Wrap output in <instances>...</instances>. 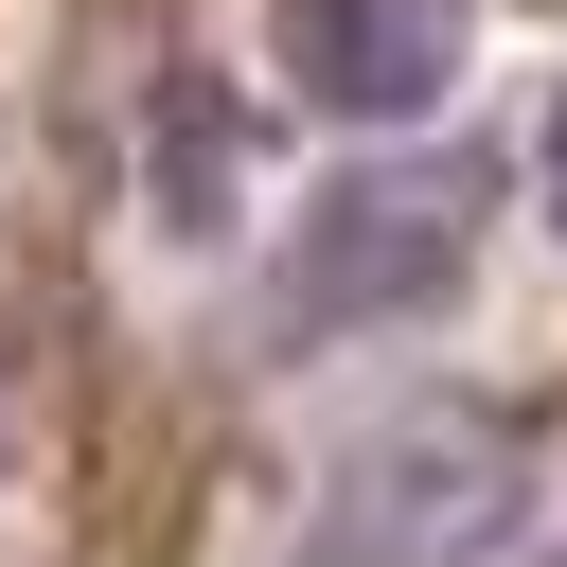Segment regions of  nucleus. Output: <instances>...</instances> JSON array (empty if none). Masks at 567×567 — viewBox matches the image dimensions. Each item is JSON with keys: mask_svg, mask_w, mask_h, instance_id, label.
Listing matches in <instances>:
<instances>
[{"mask_svg": "<svg viewBox=\"0 0 567 567\" xmlns=\"http://www.w3.org/2000/svg\"><path fill=\"white\" fill-rule=\"evenodd\" d=\"M532 496H549V443L514 408H390L319 461L301 567H496L532 549Z\"/></svg>", "mask_w": 567, "mask_h": 567, "instance_id": "obj_1", "label": "nucleus"}, {"mask_svg": "<svg viewBox=\"0 0 567 567\" xmlns=\"http://www.w3.org/2000/svg\"><path fill=\"white\" fill-rule=\"evenodd\" d=\"M478 230H496V177H478V159H354V177L301 195V230H284V266H266V337H284V354H319V337H408L425 301H461Z\"/></svg>", "mask_w": 567, "mask_h": 567, "instance_id": "obj_2", "label": "nucleus"}, {"mask_svg": "<svg viewBox=\"0 0 567 567\" xmlns=\"http://www.w3.org/2000/svg\"><path fill=\"white\" fill-rule=\"evenodd\" d=\"M284 71L337 124H408L461 89V0H284Z\"/></svg>", "mask_w": 567, "mask_h": 567, "instance_id": "obj_3", "label": "nucleus"}, {"mask_svg": "<svg viewBox=\"0 0 567 567\" xmlns=\"http://www.w3.org/2000/svg\"><path fill=\"white\" fill-rule=\"evenodd\" d=\"M532 177H549V230H567V106H549V159H532Z\"/></svg>", "mask_w": 567, "mask_h": 567, "instance_id": "obj_4", "label": "nucleus"}]
</instances>
